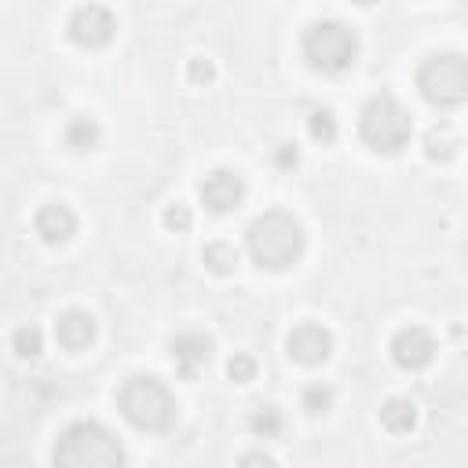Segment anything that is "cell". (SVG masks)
Here are the masks:
<instances>
[{"label": "cell", "instance_id": "6da1fadb", "mask_svg": "<svg viewBox=\"0 0 468 468\" xmlns=\"http://www.w3.org/2000/svg\"><path fill=\"white\" fill-rule=\"evenodd\" d=\"M245 249L260 271H286L304 257V227L290 212H264L245 227Z\"/></svg>", "mask_w": 468, "mask_h": 468}, {"label": "cell", "instance_id": "7a4b0ae2", "mask_svg": "<svg viewBox=\"0 0 468 468\" xmlns=\"http://www.w3.org/2000/svg\"><path fill=\"white\" fill-rule=\"evenodd\" d=\"M55 468H124V450L110 428L77 421L55 440Z\"/></svg>", "mask_w": 468, "mask_h": 468}, {"label": "cell", "instance_id": "3957f363", "mask_svg": "<svg viewBox=\"0 0 468 468\" xmlns=\"http://www.w3.org/2000/svg\"><path fill=\"white\" fill-rule=\"evenodd\" d=\"M117 410L139 432H169L176 424V395L158 377H129L117 392Z\"/></svg>", "mask_w": 468, "mask_h": 468}, {"label": "cell", "instance_id": "277c9868", "mask_svg": "<svg viewBox=\"0 0 468 468\" xmlns=\"http://www.w3.org/2000/svg\"><path fill=\"white\" fill-rule=\"evenodd\" d=\"M304 59L311 62V70L319 74H345L355 67L359 59V37L355 29H348L345 22H311L304 29Z\"/></svg>", "mask_w": 468, "mask_h": 468}, {"label": "cell", "instance_id": "5b68a950", "mask_svg": "<svg viewBox=\"0 0 468 468\" xmlns=\"http://www.w3.org/2000/svg\"><path fill=\"white\" fill-rule=\"evenodd\" d=\"M359 136L369 150L377 154H399L402 147L410 143L414 136V121L407 114V107H402L399 99L392 96H373L362 114H359Z\"/></svg>", "mask_w": 468, "mask_h": 468}, {"label": "cell", "instance_id": "8992f818", "mask_svg": "<svg viewBox=\"0 0 468 468\" xmlns=\"http://www.w3.org/2000/svg\"><path fill=\"white\" fill-rule=\"evenodd\" d=\"M417 88H421V96L440 110L461 107L468 99V59L461 52L424 59V67L417 70Z\"/></svg>", "mask_w": 468, "mask_h": 468}, {"label": "cell", "instance_id": "52a82bcc", "mask_svg": "<svg viewBox=\"0 0 468 468\" xmlns=\"http://www.w3.org/2000/svg\"><path fill=\"white\" fill-rule=\"evenodd\" d=\"M67 34L81 48H107L114 41V34H117V19L103 4H84V8H77L70 15Z\"/></svg>", "mask_w": 468, "mask_h": 468}, {"label": "cell", "instance_id": "ba28073f", "mask_svg": "<svg viewBox=\"0 0 468 468\" xmlns=\"http://www.w3.org/2000/svg\"><path fill=\"white\" fill-rule=\"evenodd\" d=\"M286 352L300 366H322L333 355V333L326 326H319V322H300L286 337Z\"/></svg>", "mask_w": 468, "mask_h": 468}, {"label": "cell", "instance_id": "9c48e42d", "mask_svg": "<svg viewBox=\"0 0 468 468\" xmlns=\"http://www.w3.org/2000/svg\"><path fill=\"white\" fill-rule=\"evenodd\" d=\"M198 198H202V205L209 212L224 216V212H231V209L242 205V198H245V179L238 172H231V169H216V172H209L202 179Z\"/></svg>", "mask_w": 468, "mask_h": 468}, {"label": "cell", "instance_id": "30bf717a", "mask_svg": "<svg viewBox=\"0 0 468 468\" xmlns=\"http://www.w3.org/2000/svg\"><path fill=\"white\" fill-rule=\"evenodd\" d=\"M392 359L402 366V369H424L432 359H435V337L424 329V326H407L392 337Z\"/></svg>", "mask_w": 468, "mask_h": 468}, {"label": "cell", "instance_id": "8fae6325", "mask_svg": "<svg viewBox=\"0 0 468 468\" xmlns=\"http://www.w3.org/2000/svg\"><path fill=\"white\" fill-rule=\"evenodd\" d=\"M169 352H172L176 369L183 373L186 381H194V377H198V366H205L209 355H212V340H209L205 333H198V329H183V333L172 337Z\"/></svg>", "mask_w": 468, "mask_h": 468}, {"label": "cell", "instance_id": "7c38bea8", "mask_svg": "<svg viewBox=\"0 0 468 468\" xmlns=\"http://www.w3.org/2000/svg\"><path fill=\"white\" fill-rule=\"evenodd\" d=\"M37 234L48 242V245H67L74 234H77V216L70 212V205L62 202H52L37 212Z\"/></svg>", "mask_w": 468, "mask_h": 468}, {"label": "cell", "instance_id": "4fadbf2b", "mask_svg": "<svg viewBox=\"0 0 468 468\" xmlns=\"http://www.w3.org/2000/svg\"><path fill=\"white\" fill-rule=\"evenodd\" d=\"M55 337L62 348L81 352L96 340V319H91L88 311H67V315H59V322H55Z\"/></svg>", "mask_w": 468, "mask_h": 468}, {"label": "cell", "instance_id": "5bb4252c", "mask_svg": "<svg viewBox=\"0 0 468 468\" xmlns=\"http://www.w3.org/2000/svg\"><path fill=\"white\" fill-rule=\"evenodd\" d=\"M381 424L392 432V435H410L417 428V407L410 399H388L381 407Z\"/></svg>", "mask_w": 468, "mask_h": 468}, {"label": "cell", "instance_id": "9a60e30c", "mask_svg": "<svg viewBox=\"0 0 468 468\" xmlns=\"http://www.w3.org/2000/svg\"><path fill=\"white\" fill-rule=\"evenodd\" d=\"M99 139H103V132H99V124L91 121V117H74V121L67 124V147L77 150V154L96 150Z\"/></svg>", "mask_w": 468, "mask_h": 468}, {"label": "cell", "instance_id": "2e32d148", "mask_svg": "<svg viewBox=\"0 0 468 468\" xmlns=\"http://www.w3.org/2000/svg\"><path fill=\"white\" fill-rule=\"evenodd\" d=\"M202 260H205V267L212 274H231L238 267V249L231 242H209L202 249Z\"/></svg>", "mask_w": 468, "mask_h": 468}, {"label": "cell", "instance_id": "e0dca14e", "mask_svg": "<svg viewBox=\"0 0 468 468\" xmlns=\"http://www.w3.org/2000/svg\"><path fill=\"white\" fill-rule=\"evenodd\" d=\"M12 348H15L19 359H37V355L44 352V333H41L37 326H22V329H15V337H12Z\"/></svg>", "mask_w": 468, "mask_h": 468}, {"label": "cell", "instance_id": "ac0fdd59", "mask_svg": "<svg viewBox=\"0 0 468 468\" xmlns=\"http://www.w3.org/2000/svg\"><path fill=\"white\" fill-rule=\"evenodd\" d=\"M249 428H253L257 435H264V440H274V435L282 432V410L278 407H257L253 417H249Z\"/></svg>", "mask_w": 468, "mask_h": 468}, {"label": "cell", "instance_id": "d6986e66", "mask_svg": "<svg viewBox=\"0 0 468 468\" xmlns=\"http://www.w3.org/2000/svg\"><path fill=\"white\" fill-rule=\"evenodd\" d=\"M307 132H311V139L322 143V147L333 143L337 139V117L329 110H315V114L307 117Z\"/></svg>", "mask_w": 468, "mask_h": 468}, {"label": "cell", "instance_id": "ffe728a7", "mask_svg": "<svg viewBox=\"0 0 468 468\" xmlns=\"http://www.w3.org/2000/svg\"><path fill=\"white\" fill-rule=\"evenodd\" d=\"M329 407H333V392H329L326 385H307V388H304V410H307L311 417H322Z\"/></svg>", "mask_w": 468, "mask_h": 468}, {"label": "cell", "instance_id": "44dd1931", "mask_svg": "<svg viewBox=\"0 0 468 468\" xmlns=\"http://www.w3.org/2000/svg\"><path fill=\"white\" fill-rule=\"evenodd\" d=\"M454 147H457V139L450 136V132H428V139H424V154L432 162H447V158H454Z\"/></svg>", "mask_w": 468, "mask_h": 468}, {"label": "cell", "instance_id": "7402d4cb", "mask_svg": "<svg viewBox=\"0 0 468 468\" xmlns=\"http://www.w3.org/2000/svg\"><path fill=\"white\" fill-rule=\"evenodd\" d=\"M227 377L234 381V385H249L257 377V359L253 355H234L231 362H227Z\"/></svg>", "mask_w": 468, "mask_h": 468}, {"label": "cell", "instance_id": "603a6c76", "mask_svg": "<svg viewBox=\"0 0 468 468\" xmlns=\"http://www.w3.org/2000/svg\"><path fill=\"white\" fill-rule=\"evenodd\" d=\"M162 220H165V227H169V231H176V234H179V231H191L194 216H191V209H186V205H179V202H176V205H169V209H165Z\"/></svg>", "mask_w": 468, "mask_h": 468}, {"label": "cell", "instance_id": "cb8c5ba5", "mask_svg": "<svg viewBox=\"0 0 468 468\" xmlns=\"http://www.w3.org/2000/svg\"><path fill=\"white\" fill-rule=\"evenodd\" d=\"M186 77H191L194 84H209L216 77V67L209 59H191V62H186Z\"/></svg>", "mask_w": 468, "mask_h": 468}, {"label": "cell", "instance_id": "d4e9b609", "mask_svg": "<svg viewBox=\"0 0 468 468\" xmlns=\"http://www.w3.org/2000/svg\"><path fill=\"white\" fill-rule=\"evenodd\" d=\"M274 165L278 169H297L300 165V150H297V143H282L274 150Z\"/></svg>", "mask_w": 468, "mask_h": 468}, {"label": "cell", "instance_id": "484cf974", "mask_svg": "<svg viewBox=\"0 0 468 468\" xmlns=\"http://www.w3.org/2000/svg\"><path fill=\"white\" fill-rule=\"evenodd\" d=\"M238 468H278L274 464V457L271 454H264V450H249L245 457H242V464Z\"/></svg>", "mask_w": 468, "mask_h": 468}]
</instances>
